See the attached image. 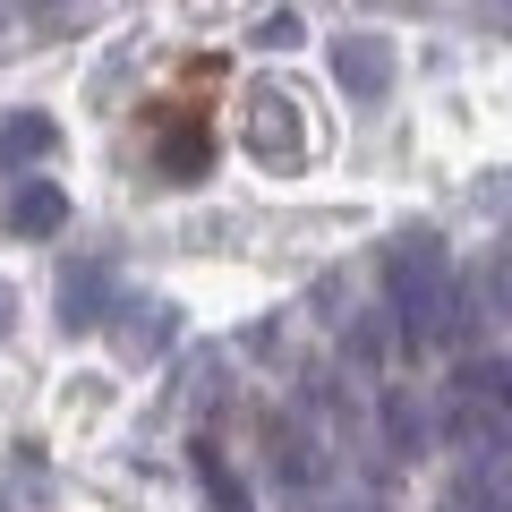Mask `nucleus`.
Returning <instances> with one entry per match:
<instances>
[{
  "mask_svg": "<svg viewBox=\"0 0 512 512\" xmlns=\"http://www.w3.org/2000/svg\"><path fill=\"white\" fill-rule=\"evenodd\" d=\"M52 146H60V128L43 120V111H18V120H0V171H26V163H43Z\"/></svg>",
  "mask_w": 512,
  "mask_h": 512,
  "instance_id": "nucleus-6",
  "label": "nucleus"
},
{
  "mask_svg": "<svg viewBox=\"0 0 512 512\" xmlns=\"http://www.w3.org/2000/svg\"><path fill=\"white\" fill-rule=\"evenodd\" d=\"M453 419H461V436H470L487 461H512V359H487V367L461 376Z\"/></svg>",
  "mask_w": 512,
  "mask_h": 512,
  "instance_id": "nucleus-3",
  "label": "nucleus"
},
{
  "mask_svg": "<svg viewBox=\"0 0 512 512\" xmlns=\"http://www.w3.org/2000/svg\"><path fill=\"white\" fill-rule=\"evenodd\" d=\"M94 299H103V265H77L69 282H60V325H94Z\"/></svg>",
  "mask_w": 512,
  "mask_h": 512,
  "instance_id": "nucleus-8",
  "label": "nucleus"
},
{
  "mask_svg": "<svg viewBox=\"0 0 512 512\" xmlns=\"http://www.w3.org/2000/svg\"><path fill=\"white\" fill-rule=\"evenodd\" d=\"M239 137L265 171H299L308 163V120H299L291 86H248V111H239Z\"/></svg>",
  "mask_w": 512,
  "mask_h": 512,
  "instance_id": "nucleus-2",
  "label": "nucleus"
},
{
  "mask_svg": "<svg viewBox=\"0 0 512 512\" xmlns=\"http://www.w3.org/2000/svg\"><path fill=\"white\" fill-rule=\"evenodd\" d=\"M265 461H274V478H282L291 495H316V487H325V444H316L299 419H274V436H265Z\"/></svg>",
  "mask_w": 512,
  "mask_h": 512,
  "instance_id": "nucleus-4",
  "label": "nucleus"
},
{
  "mask_svg": "<svg viewBox=\"0 0 512 512\" xmlns=\"http://www.w3.org/2000/svg\"><path fill=\"white\" fill-rule=\"evenodd\" d=\"M197 478L214 487V512H256V504H248V487L231 478V461H222L214 444H197Z\"/></svg>",
  "mask_w": 512,
  "mask_h": 512,
  "instance_id": "nucleus-9",
  "label": "nucleus"
},
{
  "mask_svg": "<svg viewBox=\"0 0 512 512\" xmlns=\"http://www.w3.org/2000/svg\"><path fill=\"white\" fill-rule=\"evenodd\" d=\"M350 512H384V504H350Z\"/></svg>",
  "mask_w": 512,
  "mask_h": 512,
  "instance_id": "nucleus-11",
  "label": "nucleus"
},
{
  "mask_svg": "<svg viewBox=\"0 0 512 512\" xmlns=\"http://www.w3.org/2000/svg\"><path fill=\"white\" fill-rule=\"evenodd\" d=\"M60 222H69V197H60L52 180H26L18 197H9V231L18 239H52Z\"/></svg>",
  "mask_w": 512,
  "mask_h": 512,
  "instance_id": "nucleus-5",
  "label": "nucleus"
},
{
  "mask_svg": "<svg viewBox=\"0 0 512 512\" xmlns=\"http://www.w3.org/2000/svg\"><path fill=\"white\" fill-rule=\"evenodd\" d=\"M333 77H342L350 94H376L384 77H393V60H384V43H342V52H333Z\"/></svg>",
  "mask_w": 512,
  "mask_h": 512,
  "instance_id": "nucleus-7",
  "label": "nucleus"
},
{
  "mask_svg": "<svg viewBox=\"0 0 512 512\" xmlns=\"http://www.w3.org/2000/svg\"><path fill=\"white\" fill-rule=\"evenodd\" d=\"M393 316H402V333H419V342H436V333H453V308H461V282H453V256L436 248V239H402L393 248Z\"/></svg>",
  "mask_w": 512,
  "mask_h": 512,
  "instance_id": "nucleus-1",
  "label": "nucleus"
},
{
  "mask_svg": "<svg viewBox=\"0 0 512 512\" xmlns=\"http://www.w3.org/2000/svg\"><path fill=\"white\" fill-rule=\"evenodd\" d=\"M0 333H9V291H0Z\"/></svg>",
  "mask_w": 512,
  "mask_h": 512,
  "instance_id": "nucleus-10",
  "label": "nucleus"
}]
</instances>
